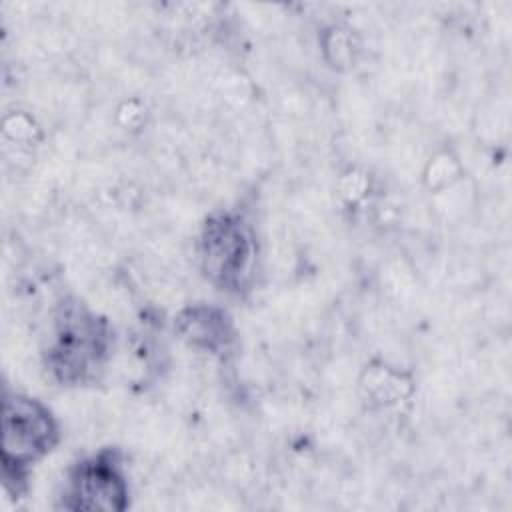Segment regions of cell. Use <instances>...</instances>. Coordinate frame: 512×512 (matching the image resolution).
<instances>
[{"label": "cell", "instance_id": "obj_4", "mask_svg": "<svg viewBox=\"0 0 512 512\" xmlns=\"http://www.w3.org/2000/svg\"><path fill=\"white\" fill-rule=\"evenodd\" d=\"M64 496L70 510H124L128 486L116 454L106 450L78 462Z\"/></svg>", "mask_w": 512, "mask_h": 512}, {"label": "cell", "instance_id": "obj_2", "mask_svg": "<svg viewBox=\"0 0 512 512\" xmlns=\"http://www.w3.org/2000/svg\"><path fill=\"white\" fill-rule=\"evenodd\" d=\"M200 266L210 282L224 290H242L254 268L256 242L250 226L236 214H214L198 240Z\"/></svg>", "mask_w": 512, "mask_h": 512}, {"label": "cell", "instance_id": "obj_1", "mask_svg": "<svg viewBox=\"0 0 512 512\" xmlns=\"http://www.w3.org/2000/svg\"><path fill=\"white\" fill-rule=\"evenodd\" d=\"M108 346V324L80 302H68L56 314L46 364L62 384H78L102 368Z\"/></svg>", "mask_w": 512, "mask_h": 512}, {"label": "cell", "instance_id": "obj_3", "mask_svg": "<svg viewBox=\"0 0 512 512\" xmlns=\"http://www.w3.org/2000/svg\"><path fill=\"white\" fill-rule=\"evenodd\" d=\"M58 440L50 410L34 398L6 394L2 408V460L6 480L20 478L28 464L42 458Z\"/></svg>", "mask_w": 512, "mask_h": 512}, {"label": "cell", "instance_id": "obj_5", "mask_svg": "<svg viewBox=\"0 0 512 512\" xmlns=\"http://www.w3.org/2000/svg\"><path fill=\"white\" fill-rule=\"evenodd\" d=\"M176 330L186 342L212 354L226 350L232 342V326L228 316L210 306H194L184 310L176 320Z\"/></svg>", "mask_w": 512, "mask_h": 512}]
</instances>
